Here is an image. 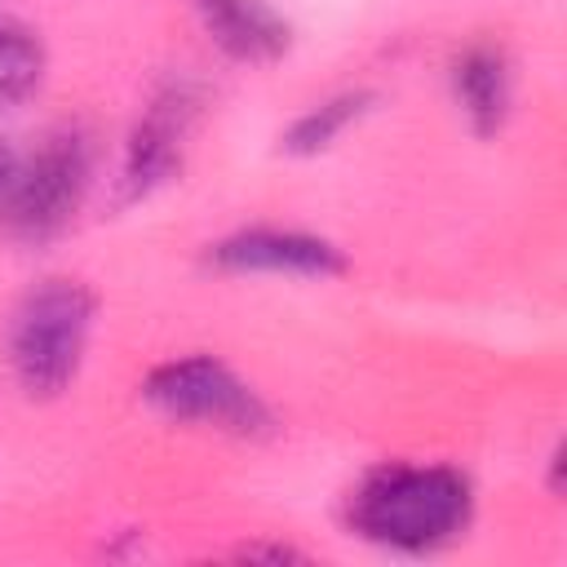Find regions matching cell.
Listing matches in <instances>:
<instances>
[{
  "mask_svg": "<svg viewBox=\"0 0 567 567\" xmlns=\"http://www.w3.org/2000/svg\"><path fill=\"white\" fill-rule=\"evenodd\" d=\"M474 518V487L452 465H412V461H385L368 470L350 501L346 523L399 554H434L465 536Z\"/></svg>",
  "mask_w": 567,
  "mask_h": 567,
  "instance_id": "obj_1",
  "label": "cell"
},
{
  "mask_svg": "<svg viewBox=\"0 0 567 567\" xmlns=\"http://www.w3.org/2000/svg\"><path fill=\"white\" fill-rule=\"evenodd\" d=\"M97 297L66 275L31 284L4 323V359L27 399H58L84 363Z\"/></svg>",
  "mask_w": 567,
  "mask_h": 567,
  "instance_id": "obj_2",
  "label": "cell"
},
{
  "mask_svg": "<svg viewBox=\"0 0 567 567\" xmlns=\"http://www.w3.org/2000/svg\"><path fill=\"white\" fill-rule=\"evenodd\" d=\"M142 399L168 421H186L230 439L275 434V412L266 408V399L213 354H186L151 368L142 381Z\"/></svg>",
  "mask_w": 567,
  "mask_h": 567,
  "instance_id": "obj_3",
  "label": "cell"
},
{
  "mask_svg": "<svg viewBox=\"0 0 567 567\" xmlns=\"http://www.w3.org/2000/svg\"><path fill=\"white\" fill-rule=\"evenodd\" d=\"M93 177V146L80 128H53L18 168L0 195V221L22 239L58 235L84 204Z\"/></svg>",
  "mask_w": 567,
  "mask_h": 567,
  "instance_id": "obj_4",
  "label": "cell"
},
{
  "mask_svg": "<svg viewBox=\"0 0 567 567\" xmlns=\"http://www.w3.org/2000/svg\"><path fill=\"white\" fill-rule=\"evenodd\" d=\"M190 120H195V93H190V84H168L146 106V115L133 124L128 146H124V159H120L115 208L142 204L146 195H155L159 186H168L182 173Z\"/></svg>",
  "mask_w": 567,
  "mask_h": 567,
  "instance_id": "obj_5",
  "label": "cell"
},
{
  "mask_svg": "<svg viewBox=\"0 0 567 567\" xmlns=\"http://www.w3.org/2000/svg\"><path fill=\"white\" fill-rule=\"evenodd\" d=\"M208 266L226 275H292V279H332L346 270L337 244L306 235V230H275L252 226L208 244Z\"/></svg>",
  "mask_w": 567,
  "mask_h": 567,
  "instance_id": "obj_6",
  "label": "cell"
},
{
  "mask_svg": "<svg viewBox=\"0 0 567 567\" xmlns=\"http://www.w3.org/2000/svg\"><path fill=\"white\" fill-rule=\"evenodd\" d=\"M452 93L461 115L470 120V128L478 137H492L505 128L509 111H514V66L509 53L492 40L465 44L452 58Z\"/></svg>",
  "mask_w": 567,
  "mask_h": 567,
  "instance_id": "obj_7",
  "label": "cell"
},
{
  "mask_svg": "<svg viewBox=\"0 0 567 567\" xmlns=\"http://www.w3.org/2000/svg\"><path fill=\"white\" fill-rule=\"evenodd\" d=\"M208 40L235 62H275L292 44V27L266 0H190Z\"/></svg>",
  "mask_w": 567,
  "mask_h": 567,
  "instance_id": "obj_8",
  "label": "cell"
},
{
  "mask_svg": "<svg viewBox=\"0 0 567 567\" xmlns=\"http://www.w3.org/2000/svg\"><path fill=\"white\" fill-rule=\"evenodd\" d=\"M372 102H377V93H368V89L332 93V97L315 102L306 115H297V120L288 124V133L279 137V146H284L288 155H319V151H328L350 124H359V120L372 111Z\"/></svg>",
  "mask_w": 567,
  "mask_h": 567,
  "instance_id": "obj_9",
  "label": "cell"
},
{
  "mask_svg": "<svg viewBox=\"0 0 567 567\" xmlns=\"http://www.w3.org/2000/svg\"><path fill=\"white\" fill-rule=\"evenodd\" d=\"M44 80V44L40 35L18 22L0 18V111L27 102Z\"/></svg>",
  "mask_w": 567,
  "mask_h": 567,
  "instance_id": "obj_10",
  "label": "cell"
},
{
  "mask_svg": "<svg viewBox=\"0 0 567 567\" xmlns=\"http://www.w3.org/2000/svg\"><path fill=\"white\" fill-rule=\"evenodd\" d=\"M13 168H18V151L0 137V195H4V186H9V177H13Z\"/></svg>",
  "mask_w": 567,
  "mask_h": 567,
  "instance_id": "obj_11",
  "label": "cell"
}]
</instances>
